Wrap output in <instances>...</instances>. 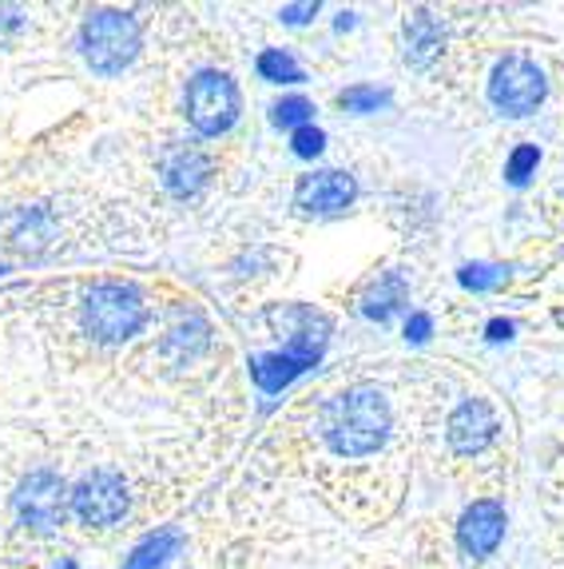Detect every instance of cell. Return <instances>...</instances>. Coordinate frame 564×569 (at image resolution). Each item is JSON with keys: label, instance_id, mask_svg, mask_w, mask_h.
Here are the masks:
<instances>
[{"label": "cell", "instance_id": "6da1fadb", "mask_svg": "<svg viewBox=\"0 0 564 569\" xmlns=\"http://www.w3.org/2000/svg\"><path fill=\"white\" fill-rule=\"evenodd\" d=\"M390 407L386 399L370 387H354L330 402L326 410V442L334 455L362 458L386 442Z\"/></svg>", "mask_w": 564, "mask_h": 569}, {"label": "cell", "instance_id": "7a4b0ae2", "mask_svg": "<svg viewBox=\"0 0 564 569\" xmlns=\"http://www.w3.org/2000/svg\"><path fill=\"white\" fill-rule=\"evenodd\" d=\"M302 327L294 331L291 347L274 355H254L251 359V379L263 395H279L282 387H291L302 370H311L322 359L330 339V323L319 311H299Z\"/></svg>", "mask_w": 564, "mask_h": 569}, {"label": "cell", "instance_id": "3957f363", "mask_svg": "<svg viewBox=\"0 0 564 569\" xmlns=\"http://www.w3.org/2000/svg\"><path fill=\"white\" fill-rule=\"evenodd\" d=\"M80 48H84V60L92 64V72L115 77L140 52V20L132 12H115V9L92 12L84 20V29H80Z\"/></svg>", "mask_w": 564, "mask_h": 569}, {"label": "cell", "instance_id": "277c9868", "mask_svg": "<svg viewBox=\"0 0 564 569\" xmlns=\"http://www.w3.org/2000/svg\"><path fill=\"white\" fill-rule=\"evenodd\" d=\"M148 323V303L132 283H95L84 295V327L100 342H123Z\"/></svg>", "mask_w": 564, "mask_h": 569}, {"label": "cell", "instance_id": "5b68a950", "mask_svg": "<svg viewBox=\"0 0 564 569\" xmlns=\"http://www.w3.org/2000/svg\"><path fill=\"white\" fill-rule=\"evenodd\" d=\"M188 120L199 136H223L239 120V88L226 72H199L188 84Z\"/></svg>", "mask_w": 564, "mask_h": 569}, {"label": "cell", "instance_id": "8992f818", "mask_svg": "<svg viewBox=\"0 0 564 569\" xmlns=\"http://www.w3.org/2000/svg\"><path fill=\"white\" fill-rule=\"evenodd\" d=\"M545 72L528 57H505L490 77V100L505 116H528L545 100Z\"/></svg>", "mask_w": 564, "mask_h": 569}, {"label": "cell", "instance_id": "52a82bcc", "mask_svg": "<svg viewBox=\"0 0 564 569\" xmlns=\"http://www.w3.org/2000/svg\"><path fill=\"white\" fill-rule=\"evenodd\" d=\"M68 506H72V490H68L64 478L52 475V470H32L17 490L20 522L32 526V530H40V533L64 526Z\"/></svg>", "mask_w": 564, "mask_h": 569}, {"label": "cell", "instance_id": "ba28073f", "mask_svg": "<svg viewBox=\"0 0 564 569\" xmlns=\"http://www.w3.org/2000/svg\"><path fill=\"white\" fill-rule=\"evenodd\" d=\"M72 510L84 526H115L128 513V486L112 470H92L72 490Z\"/></svg>", "mask_w": 564, "mask_h": 569}, {"label": "cell", "instance_id": "9c48e42d", "mask_svg": "<svg viewBox=\"0 0 564 569\" xmlns=\"http://www.w3.org/2000/svg\"><path fill=\"white\" fill-rule=\"evenodd\" d=\"M357 196V183L350 180L346 171H314V176H302L299 188H294V203L311 216H330V211L350 208Z\"/></svg>", "mask_w": 564, "mask_h": 569}, {"label": "cell", "instance_id": "30bf717a", "mask_svg": "<svg viewBox=\"0 0 564 569\" xmlns=\"http://www.w3.org/2000/svg\"><path fill=\"white\" fill-rule=\"evenodd\" d=\"M457 538H461V546H465V553L490 558L501 546V538H505V510H501V502H490V498L473 502L470 510L461 513Z\"/></svg>", "mask_w": 564, "mask_h": 569}, {"label": "cell", "instance_id": "8fae6325", "mask_svg": "<svg viewBox=\"0 0 564 569\" xmlns=\"http://www.w3.org/2000/svg\"><path fill=\"white\" fill-rule=\"evenodd\" d=\"M493 435H497V415L490 410V402L465 399L450 415V447L457 455H477L490 447Z\"/></svg>", "mask_w": 564, "mask_h": 569}, {"label": "cell", "instance_id": "7c38bea8", "mask_svg": "<svg viewBox=\"0 0 564 569\" xmlns=\"http://www.w3.org/2000/svg\"><path fill=\"white\" fill-rule=\"evenodd\" d=\"M160 171H163L168 191H175V196H195V191L208 183L211 160H208V152H199L191 143H175V148L163 156Z\"/></svg>", "mask_w": 564, "mask_h": 569}, {"label": "cell", "instance_id": "4fadbf2b", "mask_svg": "<svg viewBox=\"0 0 564 569\" xmlns=\"http://www.w3.org/2000/svg\"><path fill=\"white\" fill-rule=\"evenodd\" d=\"M442 44L445 32L430 12H414V17L405 20V60L414 68H430L433 60L442 57Z\"/></svg>", "mask_w": 564, "mask_h": 569}, {"label": "cell", "instance_id": "5bb4252c", "mask_svg": "<svg viewBox=\"0 0 564 569\" xmlns=\"http://www.w3.org/2000/svg\"><path fill=\"white\" fill-rule=\"evenodd\" d=\"M183 538L179 530H160V533H148V538L135 546V553L128 558V569H168L171 558L179 553Z\"/></svg>", "mask_w": 564, "mask_h": 569}, {"label": "cell", "instance_id": "9a60e30c", "mask_svg": "<svg viewBox=\"0 0 564 569\" xmlns=\"http://www.w3.org/2000/svg\"><path fill=\"white\" fill-rule=\"evenodd\" d=\"M405 295H410V291H405V279L402 276H386L382 283L374 287V291L366 295V299H362V315H366V319H377V323H386L390 315L405 303Z\"/></svg>", "mask_w": 564, "mask_h": 569}, {"label": "cell", "instance_id": "2e32d148", "mask_svg": "<svg viewBox=\"0 0 564 569\" xmlns=\"http://www.w3.org/2000/svg\"><path fill=\"white\" fill-rule=\"evenodd\" d=\"M259 77L274 80V84H299L302 80V68L294 64L282 48H266L263 57H259Z\"/></svg>", "mask_w": 564, "mask_h": 569}, {"label": "cell", "instance_id": "e0dca14e", "mask_svg": "<svg viewBox=\"0 0 564 569\" xmlns=\"http://www.w3.org/2000/svg\"><path fill=\"white\" fill-rule=\"evenodd\" d=\"M311 112H314V104L311 100H302V96H291V100H279V104H274V128H294V132H299V128H306V123H311Z\"/></svg>", "mask_w": 564, "mask_h": 569}, {"label": "cell", "instance_id": "ac0fdd59", "mask_svg": "<svg viewBox=\"0 0 564 569\" xmlns=\"http://www.w3.org/2000/svg\"><path fill=\"white\" fill-rule=\"evenodd\" d=\"M339 104L346 108V112H377L382 104H390V92H382V88H346V92L339 96Z\"/></svg>", "mask_w": 564, "mask_h": 569}, {"label": "cell", "instance_id": "d6986e66", "mask_svg": "<svg viewBox=\"0 0 564 569\" xmlns=\"http://www.w3.org/2000/svg\"><path fill=\"white\" fill-rule=\"evenodd\" d=\"M457 279H461V287H465V291H493V287L505 283V271H501V267L470 263V267H461Z\"/></svg>", "mask_w": 564, "mask_h": 569}, {"label": "cell", "instance_id": "ffe728a7", "mask_svg": "<svg viewBox=\"0 0 564 569\" xmlns=\"http://www.w3.org/2000/svg\"><path fill=\"white\" fill-rule=\"evenodd\" d=\"M536 163H541V152H536V143H521L517 152L508 156V163H505V176H508V183H525L528 176L536 171Z\"/></svg>", "mask_w": 564, "mask_h": 569}, {"label": "cell", "instance_id": "44dd1931", "mask_svg": "<svg viewBox=\"0 0 564 569\" xmlns=\"http://www.w3.org/2000/svg\"><path fill=\"white\" fill-rule=\"evenodd\" d=\"M291 143H294V156H302V160H314V156L326 148V136H322L314 123H306V128H299V132H294Z\"/></svg>", "mask_w": 564, "mask_h": 569}, {"label": "cell", "instance_id": "7402d4cb", "mask_svg": "<svg viewBox=\"0 0 564 569\" xmlns=\"http://www.w3.org/2000/svg\"><path fill=\"white\" fill-rule=\"evenodd\" d=\"M430 331H433L430 315H422V311L410 315V323H405V339H410V342H425V339H430Z\"/></svg>", "mask_w": 564, "mask_h": 569}, {"label": "cell", "instance_id": "603a6c76", "mask_svg": "<svg viewBox=\"0 0 564 569\" xmlns=\"http://www.w3.org/2000/svg\"><path fill=\"white\" fill-rule=\"evenodd\" d=\"M314 12H319V4H286L279 17L286 20V24H302V20H311Z\"/></svg>", "mask_w": 564, "mask_h": 569}, {"label": "cell", "instance_id": "cb8c5ba5", "mask_svg": "<svg viewBox=\"0 0 564 569\" xmlns=\"http://www.w3.org/2000/svg\"><path fill=\"white\" fill-rule=\"evenodd\" d=\"M490 339H493V342L513 339V323H508V319H493V323H490Z\"/></svg>", "mask_w": 564, "mask_h": 569}, {"label": "cell", "instance_id": "d4e9b609", "mask_svg": "<svg viewBox=\"0 0 564 569\" xmlns=\"http://www.w3.org/2000/svg\"><path fill=\"white\" fill-rule=\"evenodd\" d=\"M0 271H4V267H0Z\"/></svg>", "mask_w": 564, "mask_h": 569}]
</instances>
